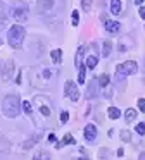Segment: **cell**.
<instances>
[{
  "mask_svg": "<svg viewBox=\"0 0 145 160\" xmlns=\"http://www.w3.org/2000/svg\"><path fill=\"white\" fill-rule=\"evenodd\" d=\"M137 71H138V64L133 62V60H126V62H123V64H119V66H117V69H116V79L121 81V79H124L126 76L137 74Z\"/></svg>",
  "mask_w": 145,
  "mask_h": 160,
  "instance_id": "5b68a950",
  "label": "cell"
},
{
  "mask_svg": "<svg viewBox=\"0 0 145 160\" xmlns=\"http://www.w3.org/2000/svg\"><path fill=\"white\" fill-rule=\"evenodd\" d=\"M78 83L79 84H83L85 83V72H86V66H83V64H79L78 66Z\"/></svg>",
  "mask_w": 145,
  "mask_h": 160,
  "instance_id": "9a60e30c",
  "label": "cell"
},
{
  "mask_svg": "<svg viewBox=\"0 0 145 160\" xmlns=\"http://www.w3.org/2000/svg\"><path fill=\"white\" fill-rule=\"evenodd\" d=\"M107 115H109L110 119H119L121 117V110L116 107H109L107 108Z\"/></svg>",
  "mask_w": 145,
  "mask_h": 160,
  "instance_id": "2e32d148",
  "label": "cell"
},
{
  "mask_svg": "<svg viewBox=\"0 0 145 160\" xmlns=\"http://www.w3.org/2000/svg\"><path fill=\"white\" fill-rule=\"evenodd\" d=\"M23 110H24V114H26V115H31V112H33V110H31V103H30V102H23Z\"/></svg>",
  "mask_w": 145,
  "mask_h": 160,
  "instance_id": "7402d4cb",
  "label": "cell"
},
{
  "mask_svg": "<svg viewBox=\"0 0 145 160\" xmlns=\"http://www.w3.org/2000/svg\"><path fill=\"white\" fill-rule=\"evenodd\" d=\"M81 7H83V11L88 12L92 9V0H81Z\"/></svg>",
  "mask_w": 145,
  "mask_h": 160,
  "instance_id": "603a6c76",
  "label": "cell"
},
{
  "mask_svg": "<svg viewBox=\"0 0 145 160\" xmlns=\"http://www.w3.org/2000/svg\"><path fill=\"white\" fill-rule=\"evenodd\" d=\"M97 64H99V57L95 55V53H93V55H88L86 57V69H95L97 67Z\"/></svg>",
  "mask_w": 145,
  "mask_h": 160,
  "instance_id": "7c38bea8",
  "label": "cell"
},
{
  "mask_svg": "<svg viewBox=\"0 0 145 160\" xmlns=\"http://www.w3.org/2000/svg\"><path fill=\"white\" fill-rule=\"evenodd\" d=\"M137 132H138V134H145V122L137 124Z\"/></svg>",
  "mask_w": 145,
  "mask_h": 160,
  "instance_id": "484cf974",
  "label": "cell"
},
{
  "mask_svg": "<svg viewBox=\"0 0 145 160\" xmlns=\"http://www.w3.org/2000/svg\"><path fill=\"white\" fill-rule=\"evenodd\" d=\"M85 139L88 143H93L97 139V128L93 124H86V128H85Z\"/></svg>",
  "mask_w": 145,
  "mask_h": 160,
  "instance_id": "ba28073f",
  "label": "cell"
},
{
  "mask_svg": "<svg viewBox=\"0 0 145 160\" xmlns=\"http://www.w3.org/2000/svg\"><path fill=\"white\" fill-rule=\"evenodd\" d=\"M138 108H140V112L145 114V98H138Z\"/></svg>",
  "mask_w": 145,
  "mask_h": 160,
  "instance_id": "4316f807",
  "label": "cell"
},
{
  "mask_svg": "<svg viewBox=\"0 0 145 160\" xmlns=\"http://www.w3.org/2000/svg\"><path fill=\"white\" fill-rule=\"evenodd\" d=\"M35 74H38V79H33L31 83H33V86H48L52 81V78H55V71L48 69V67H41V69L38 71H33Z\"/></svg>",
  "mask_w": 145,
  "mask_h": 160,
  "instance_id": "277c9868",
  "label": "cell"
},
{
  "mask_svg": "<svg viewBox=\"0 0 145 160\" xmlns=\"http://www.w3.org/2000/svg\"><path fill=\"white\" fill-rule=\"evenodd\" d=\"M140 158H142V160H145V153H142V155H140Z\"/></svg>",
  "mask_w": 145,
  "mask_h": 160,
  "instance_id": "d6a6232c",
  "label": "cell"
},
{
  "mask_svg": "<svg viewBox=\"0 0 145 160\" xmlns=\"http://www.w3.org/2000/svg\"><path fill=\"white\" fill-rule=\"evenodd\" d=\"M138 14H140V18H142V19H145V7H140Z\"/></svg>",
  "mask_w": 145,
  "mask_h": 160,
  "instance_id": "f546056e",
  "label": "cell"
},
{
  "mask_svg": "<svg viewBox=\"0 0 145 160\" xmlns=\"http://www.w3.org/2000/svg\"><path fill=\"white\" fill-rule=\"evenodd\" d=\"M135 4H137V5H142V4H143V0H135Z\"/></svg>",
  "mask_w": 145,
  "mask_h": 160,
  "instance_id": "1f68e13d",
  "label": "cell"
},
{
  "mask_svg": "<svg viewBox=\"0 0 145 160\" xmlns=\"http://www.w3.org/2000/svg\"><path fill=\"white\" fill-rule=\"evenodd\" d=\"M64 145H74V138H72L71 134H66L64 139H62L61 143H57V148H61V146H64Z\"/></svg>",
  "mask_w": 145,
  "mask_h": 160,
  "instance_id": "ac0fdd59",
  "label": "cell"
},
{
  "mask_svg": "<svg viewBox=\"0 0 145 160\" xmlns=\"http://www.w3.org/2000/svg\"><path fill=\"white\" fill-rule=\"evenodd\" d=\"M64 5V0H38V12L41 16L57 14Z\"/></svg>",
  "mask_w": 145,
  "mask_h": 160,
  "instance_id": "3957f363",
  "label": "cell"
},
{
  "mask_svg": "<svg viewBox=\"0 0 145 160\" xmlns=\"http://www.w3.org/2000/svg\"><path fill=\"white\" fill-rule=\"evenodd\" d=\"M67 119H69V114L64 110V112L61 114V122H67Z\"/></svg>",
  "mask_w": 145,
  "mask_h": 160,
  "instance_id": "83f0119b",
  "label": "cell"
},
{
  "mask_svg": "<svg viewBox=\"0 0 145 160\" xmlns=\"http://www.w3.org/2000/svg\"><path fill=\"white\" fill-rule=\"evenodd\" d=\"M7 18H9V11H7L5 4H2V2H0V26L5 24Z\"/></svg>",
  "mask_w": 145,
  "mask_h": 160,
  "instance_id": "4fadbf2b",
  "label": "cell"
},
{
  "mask_svg": "<svg viewBox=\"0 0 145 160\" xmlns=\"http://www.w3.org/2000/svg\"><path fill=\"white\" fill-rule=\"evenodd\" d=\"M2 110L3 115L9 119H14L19 115L21 112V100L17 95H9V97L3 98V103H2Z\"/></svg>",
  "mask_w": 145,
  "mask_h": 160,
  "instance_id": "6da1fadb",
  "label": "cell"
},
{
  "mask_svg": "<svg viewBox=\"0 0 145 160\" xmlns=\"http://www.w3.org/2000/svg\"><path fill=\"white\" fill-rule=\"evenodd\" d=\"M109 76L107 74H102V76H99V86L100 88H105V86H109Z\"/></svg>",
  "mask_w": 145,
  "mask_h": 160,
  "instance_id": "d6986e66",
  "label": "cell"
},
{
  "mask_svg": "<svg viewBox=\"0 0 145 160\" xmlns=\"http://www.w3.org/2000/svg\"><path fill=\"white\" fill-rule=\"evenodd\" d=\"M24 36H26V29L19 24H14L12 28L7 31V40H9V45L12 48H21L24 42Z\"/></svg>",
  "mask_w": 145,
  "mask_h": 160,
  "instance_id": "7a4b0ae2",
  "label": "cell"
},
{
  "mask_svg": "<svg viewBox=\"0 0 145 160\" xmlns=\"http://www.w3.org/2000/svg\"><path fill=\"white\" fill-rule=\"evenodd\" d=\"M124 119H126V122H133L137 119V110L135 108H128L126 114H124Z\"/></svg>",
  "mask_w": 145,
  "mask_h": 160,
  "instance_id": "e0dca14e",
  "label": "cell"
},
{
  "mask_svg": "<svg viewBox=\"0 0 145 160\" xmlns=\"http://www.w3.org/2000/svg\"><path fill=\"white\" fill-rule=\"evenodd\" d=\"M123 155H124V150L119 148V150H117V157H123Z\"/></svg>",
  "mask_w": 145,
  "mask_h": 160,
  "instance_id": "4dcf8cb0",
  "label": "cell"
},
{
  "mask_svg": "<svg viewBox=\"0 0 145 160\" xmlns=\"http://www.w3.org/2000/svg\"><path fill=\"white\" fill-rule=\"evenodd\" d=\"M10 12H12V18L16 19L17 22H23L28 19V5L23 4V2H17Z\"/></svg>",
  "mask_w": 145,
  "mask_h": 160,
  "instance_id": "8992f818",
  "label": "cell"
},
{
  "mask_svg": "<svg viewBox=\"0 0 145 160\" xmlns=\"http://www.w3.org/2000/svg\"><path fill=\"white\" fill-rule=\"evenodd\" d=\"M121 29V24L116 21H105V31L110 33V35H116V33H119Z\"/></svg>",
  "mask_w": 145,
  "mask_h": 160,
  "instance_id": "30bf717a",
  "label": "cell"
},
{
  "mask_svg": "<svg viewBox=\"0 0 145 160\" xmlns=\"http://www.w3.org/2000/svg\"><path fill=\"white\" fill-rule=\"evenodd\" d=\"M78 22H79V12L72 11V26H78Z\"/></svg>",
  "mask_w": 145,
  "mask_h": 160,
  "instance_id": "cb8c5ba5",
  "label": "cell"
},
{
  "mask_svg": "<svg viewBox=\"0 0 145 160\" xmlns=\"http://www.w3.org/2000/svg\"><path fill=\"white\" fill-rule=\"evenodd\" d=\"M35 102H36L38 108H40V112L45 115V117H48V115L52 114V108H50V105H48V103H43V102L40 100V97H38V98H35Z\"/></svg>",
  "mask_w": 145,
  "mask_h": 160,
  "instance_id": "9c48e42d",
  "label": "cell"
},
{
  "mask_svg": "<svg viewBox=\"0 0 145 160\" xmlns=\"http://www.w3.org/2000/svg\"><path fill=\"white\" fill-rule=\"evenodd\" d=\"M48 143H55V139H57V138H55V134H48Z\"/></svg>",
  "mask_w": 145,
  "mask_h": 160,
  "instance_id": "f1b7e54d",
  "label": "cell"
},
{
  "mask_svg": "<svg viewBox=\"0 0 145 160\" xmlns=\"http://www.w3.org/2000/svg\"><path fill=\"white\" fill-rule=\"evenodd\" d=\"M50 57H52V62H54V64H61V60H62V52H61L59 48H55V50H52Z\"/></svg>",
  "mask_w": 145,
  "mask_h": 160,
  "instance_id": "5bb4252c",
  "label": "cell"
},
{
  "mask_svg": "<svg viewBox=\"0 0 145 160\" xmlns=\"http://www.w3.org/2000/svg\"><path fill=\"white\" fill-rule=\"evenodd\" d=\"M110 50H112V43L107 40V42H104V48H102V52H104V57H109L110 55Z\"/></svg>",
  "mask_w": 145,
  "mask_h": 160,
  "instance_id": "ffe728a7",
  "label": "cell"
},
{
  "mask_svg": "<svg viewBox=\"0 0 145 160\" xmlns=\"http://www.w3.org/2000/svg\"><path fill=\"white\" fill-rule=\"evenodd\" d=\"M64 95L69 97V100H72V102L79 100V90H78L74 81H67V83L64 84Z\"/></svg>",
  "mask_w": 145,
  "mask_h": 160,
  "instance_id": "52a82bcc",
  "label": "cell"
},
{
  "mask_svg": "<svg viewBox=\"0 0 145 160\" xmlns=\"http://www.w3.org/2000/svg\"><path fill=\"white\" fill-rule=\"evenodd\" d=\"M123 11V2L121 0H110V12L114 16H119Z\"/></svg>",
  "mask_w": 145,
  "mask_h": 160,
  "instance_id": "8fae6325",
  "label": "cell"
},
{
  "mask_svg": "<svg viewBox=\"0 0 145 160\" xmlns=\"http://www.w3.org/2000/svg\"><path fill=\"white\" fill-rule=\"evenodd\" d=\"M121 139H123V141H130L131 139V134H130V131H121Z\"/></svg>",
  "mask_w": 145,
  "mask_h": 160,
  "instance_id": "d4e9b609",
  "label": "cell"
},
{
  "mask_svg": "<svg viewBox=\"0 0 145 160\" xmlns=\"http://www.w3.org/2000/svg\"><path fill=\"white\" fill-rule=\"evenodd\" d=\"M83 53H85V48H83V47H79V48H78V52H76V67H78L79 64H83V62H81Z\"/></svg>",
  "mask_w": 145,
  "mask_h": 160,
  "instance_id": "44dd1931",
  "label": "cell"
}]
</instances>
